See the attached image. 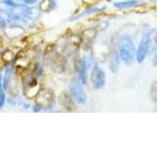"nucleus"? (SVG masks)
<instances>
[{
  "instance_id": "obj_6",
  "label": "nucleus",
  "mask_w": 157,
  "mask_h": 147,
  "mask_svg": "<svg viewBox=\"0 0 157 147\" xmlns=\"http://www.w3.org/2000/svg\"><path fill=\"white\" fill-rule=\"evenodd\" d=\"M150 96H151L152 99H153V101L157 103V81H155L151 85V88H150Z\"/></svg>"
},
{
  "instance_id": "obj_3",
  "label": "nucleus",
  "mask_w": 157,
  "mask_h": 147,
  "mask_svg": "<svg viewBox=\"0 0 157 147\" xmlns=\"http://www.w3.org/2000/svg\"><path fill=\"white\" fill-rule=\"evenodd\" d=\"M106 77L102 69H100L97 65H94L91 73V82L95 89H100L105 85Z\"/></svg>"
},
{
  "instance_id": "obj_2",
  "label": "nucleus",
  "mask_w": 157,
  "mask_h": 147,
  "mask_svg": "<svg viewBox=\"0 0 157 147\" xmlns=\"http://www.w3.org/2000/svg\"><path fill=\"white\" fill-rule=\"evenodd\" d=\"M150 34L149 32H147L144 34V36L141 37V40L139 44V47L136 50V62L139 64H141L145 60L147 54L149 52L150 47Z\"/></svg>"
},
{
  "instance_id": "obj_1",
  "label": "nucleus",
  "mask_w": 157,
  "mask_h": 147,
  "mask_svg": "<svg viewBox=\"0 0 157 147\" xmlns=\"http://www.w3.org/2000/svg\"><path fill=\"white\" fill-rule=\"evenodd\" d=\"M119 56L121 60L128 66L132 65V63L134 62V59L136 57V47L132 37L127 36L121 38L119 46Z\"/></svg>"
},
{
  "instance_id": "obj_7",
  "label": "nucleus",
  "mask_w": 157,
  "mask_h": 147,
  "mask_svg": "<svg viewBox=\"0 0 157 147\" xmlns=\"http://www.w3.org/2000/svg\"><path fill=\"white\" fill-rule=\"evenodd\" d=\"M149 34H150V40L153 41L157 45V28H152L149 32Z\"/></svg>"
},
{
  "instance_id": "obj_4",
  "label": "nucleus",
  "mask_w": 157,
  "mask_h": 147,
  "mask_svg": "<svg viewBox=\"0 0 157 147\" xmlns=\"http://www.w3.org/2000/svg\"><path fill=\"white\" fill-rule=\"evenodd\" d=\"M71 91L73 96L76 98V100L80 103H85L86 97V93L83 92L82 86L80 85L78 82H75L71 85Z\"/></svg>"
},
{
  "instance_id": "obj_5",
  "label": "nucleus",
  "mask_w": 157,
  "mask_h": 147,
  "mask_svg": "<svg viewBox=\"0 0 157 147\" xmlns=\"http://www.w3.org/2000/svg\"><path fill=\"white\" fill-rule=\"evenodd\" d=\"M142 2H144L142 0H126V1L115 2L114 6L118 9H129L139 6V5L142 4Z\"/></svg>"
},
{
  "instance_id": "obj_8",
  "label": "nucleus",
  "mask_w": 157,
  "mask_h": 147,
  "mask_svg": "<svg viewBox=\"0 0 157 147\" xmlns=\"http://www.w3.org/2000/svg\"><path fill=\"white\" fill-rule=\"evenodd\" d=\"M152 63H153L154 67H157V46L154 49V54H153V58H152Z\"/></svg>"
}]
</instances>
